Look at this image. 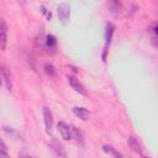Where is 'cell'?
Here are the masks:
<instances>
[{
    "instance_id": "6da1fadb",
    "label": "cell",
    "mask_w": 158,
    "mask_h": 158,
    "mask_svg": "<svg viewBox=\"0 0 158 158\" xmlns=\"http://www.w3.org/2000/svg\"><path fill=\"white\" fill-rule=\"evenodd\" d=\"M57 10H58V17H59L60 22L63 25H67L68 20H69V15H70V6L67 2H60L58 5Z\"/></svg>"
},
{
    "instance_id": "7a4b0ae2",
    "label": "cell",
    "mask_w": 158,
    "mask_h": 158,
    "mask_svg": "<svg viewBox=\"0 0 158 158\" xmlns=\"http://www.w3.org/2000/svg\"><path fill=\"white\" fill-rule=\"evenodd\" d=\"M68 81H69V85L72 86V89H74V91H77L78 94L80 95H86V90L84 88V85L79 81V79L74 75H68Z\"/></svg>"
},
{
    "instance_id": "3957f363",
    "label": "cell",
    "mask_w": 158,
    "mask_h": 158,
    "mask_svg": "<svg viewBox=\"0 0 158 158\" xmlns=\"http://www.w3.org/2000/svg\"><path fill=\"white\" fill-rule=\"evenodd\" d=\"M7 44V23L0 20V49L5 51Z\"/></svg>"
},
{
    "instance_id": "277c9868",
    "label": "cell",
    "mask_w": 158,
    "mask_h": 158,
    "mask_svg": "<svg viewBox=\"0 0 158 158\" xmlns=\"http://www.w3.org/2000/svg\"><path fill=\"white\" fill-rule=\"evenodd\" d=\"M43 121L46 126V132L51 133L53 128V115H52V111L47 106L43 107Z\"/></svg>"
},
{
    "instance_id": "5b68a950",
    "label": "cell",
    "mask_w": 158,
    "mask_h": 158,
    "mask_svg": "<svg viewBox=\"0 0 158 158\" xmlns=\"http://www.w3.org/2000/svg\"><path fill=\"white\" fill-rule=\"evenodd\" d=\"M51 147H52L53 152L56 153L57 158H68V154H67V152H65V148L63 147V144H62L60 142L53 139V141L51 142Z\"/></svg>"
},
{
    "instance_id": "8992f818",
    "label": "cell",
    "mask_w": 158,
    "mask_h": 158,
    "mask_svg": "<svg viewBox=\"0 0 158 158\" xmlns=\"http://www.w3.org/2000/svg\"><path fill=\"white\" fill-rule=\"evenodd\" d=\"M57 127H58V131H59V133H60V136H62V138H63V139L68 141V139H70V138H72L70 127H69L65 122L59 121V122H58V125H57Z\"/></svg>"
},
{
    "instance_id": "52a82bcc",
    "label": "cell",
    "mask_w": 158,
    "mask_h": 158,
    "mask_svg": "<svg viewBox=\"0 0 158 158\" xmlns=\"http://www.w3.org/2000/svg\"><path fill=\"white\" fill-rule=\"evenodd\" d=\"M73 114L77 117H79L80 120H83V121H86L89 118V116H90V112L85 107H81V106H74L73 107Z\"/></svg>"
},
{
    "instance_id": "ba28073f",
    "label": "cell",
    "mask_w": 158,
    "mask_h": 158,
    "mask_svg": "<svg viewBox=\"0 0 158 158\" xmlns=\"http://www.w3.org/2000/svg\"><path fill=\"white\" fill-rule=\"evenodd\" d=\"M0 72H1V78H2L4 81H5V85H6L7 90L11 91V89H12V83H11V77H10V73H9L7 68H6V67H1V68H0Z\"/></svg>"
},
{
    "instance_id": "9c48e42d",
    "label": "cell",
    "mask_w": 158,
    "mask_h": 158,
    "mask_svg": "<svg viewBox=\"0 0 158 158\" xmlns=\"http://www.w3.org/2000/svg\"><path fill=\"white\" fill-rule=\"evenodd\" d=\"M46 46H47L48 51H51L53 53L57 47V38L53 35H47L46 36Z\"/></svg>"
},
{
    "instance_id": "30bf717a",
    "label": "cell",
    "mask_w": 158,
    "mask_h": 158,
    "mask_svg": "<svg viewBox=\"0 0 158 158\" xmlns=\"http://www.w3.org/2000/svg\"><path fill=\"white\" fill-rule=\"evenodd\" d=\"M127 143H128V147H130L133 152H136V153H141V147H139V144H138V142L136 141L135 137H128Z\"/></svg>"
},
{
    "instance_id": "8fae6325",
    "label": "cell",
    "mask_w": 158,
    "mask_h": 158,
    "mask_svg": "<svg viewBox=\"0 0 158 158\" xmlns=\"http://www.w3.org/2000/svg\"><path fill=\"white\" fill-rule=\"evenodd\" d=\"M70 132H72V137H73V138H75L78 142H83V133L80 132L79 128L72 127V128H70Z\"/></svg>"
},
{
    "instance_id": "7c38bea8",
    "label": "cell",
    "mask_w": 158,
    "mask_h": 158,
    "mask_svg": "<svg viewBox=\"0 0 158 158\" xmlns=\"http://www.w3.org/2000/svg\"><path fill=\"white\" fill-rule=\"evenodd\" d=\"M109 6H110V10L112 14H118L121 11V4L117 1H110Z\"/></svg>"
},
{
    "instance_id": "4fadbf2b",
    "label": "cell",
    "mask_w": 158,
    "mask_h": 158,
    "mask_svg": "<svg viewBox=\"0 0 158 158\" xmlns=\"http://www.w3.org/2000/svg\"><path fill=\"white\" fill-rule=\"evenodd\" d=\"M44 72H46V74L49 75V77H53V75L56 74V69H54L53 64H51V63H46V64H44Z\"/></svg>"
},
{
    "instance_id": "5bb4252c",
    "label": "cell",
    "mask_w": 158,
    "mask_h": 158,
    "mask_svg": "<svg viewBox=\"0 0 158 158\" xmlns=\"http://www.w3.org/2000/svg\"><path fill=\"white\" fill-rule=\"evenodd\" d=\"M102 149H104L105 152H107V153L112 154L115 158H121V154H120V153H117V152H116L111 146H104V147H102Z\"/></svg>"
},
{
    "instance_id": "9a60e30c",
    "label": "cell",
    "mask_w": 158,
    "mask_h": 158,
    "mask_svg": "<svg viewBox=\"0 0 158 158\" xmlns=\"http://www.w3.org/2000/svg\"><path fill=\"white\" fill-rule=\"evenodd\" d=\"M0 158H10V156H9V153L6 151L0 149Z\"/></svg>"
},
{
    "instance_id": "2e32d148",
    "label": "cell",
    "mask_w": 158,
    "mask_h": 158,
    "mask_svg": "<svg viewBox=\"0 0 158 158\" xmlns=\"http://www.w3.org/2000/svg\"><path fill=\"white\" fill-rule=\"evenodd\" d=\"M1 83H2V78H1V72H0V86H1Z\"/></svg>"
},
{
    "instance_id": "e0dca14e",
    "label": "cell",
    "mask_w": 158,
    "mask_h": 158,
    "mask_svg": "<svg viewBox=\"0 0 158 158\" xmlns=\"http://www.w3.org/2000/svg\"><path fill=\"white\" fill-rule=\"evenodd\" d=\"M25 158H32V157H25Z\"/></svg>"
},
{
    "instance_id": "ac0fdd59",
    "label": "cell",
    "mask_w": 158,
    "mask_h": 158,
    "mask_svg": "<svg viewBox=\"0 0 158 158\" xmlns=\"http://www.w3.org/2000/svg\"><path fill=\"white\" fill-rule=\"evenodd\" d=\"M126 158H131V157H126Z\"/></svg>"
},
{
    "instance_id": "d6986e66",
    "label": "cell",
    "mask_w": 158,
    "mask_h": 158,
    "mask_svg": "<svg viewBox=\"0 0 158 158\" xmlns=\"http://www.w3.org/2000/svg\"><path fill=\"white\" fill-rule=\"evenodd\" d=\"M143 158H148V157H143Z\"/></svg>"
}]
</instances>
